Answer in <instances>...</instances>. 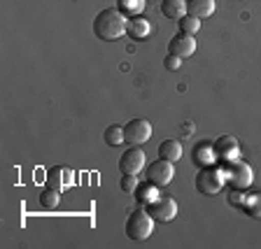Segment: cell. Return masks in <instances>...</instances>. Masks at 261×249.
I'll return each mask as SVG.
<instances>
[{"mask_svg": "<svg viewBox=\"0 0 261 249\" xmlns=\"http://www.w3.org/2000/svg\"><path fill=\"white\" fill-rule=\"evenodd\" d=\"M72 184H75V173H72L70 168H65V165H54V168H49L47 186L65 191V189H70Z\"/></svg>", "mask_w": 261, "mask_h": 249, "instance_id": "cell-9", "label": "cell"}, {"mask_svg": "<svg viewBox=\"0 0 261 249\" xmlns=\"http://www.w3.org/2000/svg\"><path fill=\"white\" fill-rule=\"evenodd\" d=\"M243 201H245V191H238V189H231L228 193V203L236 207H243Z\"/></svg>", "mask_w": 261, "mask_h": 249, "instance_id": "cell-25", "label": "cell"}, {"mask_svg": "<svg viewBox=\"0 0 261 249\" xmlns=\"http://www.w3.org/2000/svg\"><path fill=\"white\" fill-rule=\"evenodd\" d=\"M177 26H179V33H185V35H196V33L201 31V19L187 12L182 19H177Z\"/></svg>", "mask_w": 261, "mask_h": 249, "instance_id": "cell-18", "label": "cell"}, {"mask_svg": "<svg viewBox=\"0 0 261 249\" xmlns=\"http://www.w3.org/2000/svg\"><path fill=\"white\" fill-rule=\"evenodd\" d=\"M103 140H105V145L108 147H117V145H121L124 142V128L121 126H108L105 128V133H103Z\"/></svg>", "mask_w": 261, "mask_h": 249, "instance_id": "cell-19", "label": "cell"}, {"mask_svg": "<svg viewBox=\"0 0 261 249\" xmlns=\"http://www.w3.org/2000/svg\"><path fill=\"white\" fill-rule=\"evenodd\" d=\"M126 14L117 7H105L96 14L93 19V33L96 38L105 40V42H112V40H119L126 33Z\"/></svg>", "mask_w": 261, "mask_h": 249, "instance_id": "cell-1", "label": "cell"}, {"mask_svg": "<svg viewBox=\"0 0 261 249\" xmlns=\"http://www.w3.org/2000/svg\"><path fill=\"white\" fill-rule=\"evenodd\" d=\"M119 186H121V191H126V193H133V191L138 189V179H136V175H121Z\"/></svg>", "mask_w": 261, "mask_h": 249, "instance_id": "cell-23", "label": "cell"}, {"mask_svg": "<svg viewBox=\"0 0 261 249\" xmlns=\"http://www.w3.org/2000/svg\"><path fill=\"white\" fill-rule=\"evenodd\" d=\"M163 65H166V70H179V65H182V59L175 54H168L163 59Z\"/></svg>", "mask_w": 261, "mask_h": 249, "instance_id": "cell-24", "label": "cell"}, {"mask_svg": "<svg viewBox=\"0 0 261 249\" xmlns=\"http://www.w3.org/2000/svg\"><path fill=\"white\" fill-rule=\"evenodd\" d=\"M243 210L254 219H261V191L247 193L245 191V201H243Z\"/></svg>", "mask_w": 261, "mask_h": 249, "instance_id": "cell-17", "label": "cell"}, {"mask_svg": "<svg viewBox=\"0 0 261 249\" xmlns=\"http://www.w3.org/2000/svg\"><path fill=\"white\" fill-rule=\"evenodd\" d=\"M196 189L198 193L203 196H215L224 189V173L217 168H212V165H205L196 173V179H194Z\"/></svg>", "mask_w": 261, "mask_h": 249, "instance_id": "cell-4", "label": "cell"}, {"mask_svg": "<svg viewBox=\"0 0 261 249\" xmlns=\"http://www.w3.org/2000/svg\"><path fill=\"white\" fill-rule=\"evenodd\" d=\"M222 173H224L226 184L231 186V189H238V191H247L252 186V182H254V173H252L250 163L238 161V158L224 163Z\"/></svg>", "mask_w": 261, "mask_h": 249, "instance_id": "cell-2", "label": "cell"}, {"mask_svg": "<svg viewBox=\"0 0 261 249\" xmlns=\"http://www.w3.org/2000/svg\"><path fill=\"white\" fill-rule=\"evenodd\" d=\"M187 12L198 19H207L215 12V0H187Z\"/></svg>", "mask_w": 261, "mask_h": 249, "instance_id": "cell-15", "label": "cell"}, {"mask_svg": "<svg viewBox=\"0 0 261 249\" xmlns=\"http://www.w3.org/2000/svg\"><path fill=\"white\" fill-rule=\"evenodd\" d=\"M215 156H217V154H215V145H210V142H201V145H196V149H194V163L196 165L205 168V165H210V161Z\"/></svg>", "mask_w": 261, "mask_h": 249, "instance_id": "cell-16", "label": "cell"}, {"mask_svg": "<svg viewBox=\"0 0 261 249\" xmlns=\"http://www.w3.org/2000/svg\"><path fill=\"white\" fill-rule=\"evenodd\" d=\"M156 189H159V186H154V184H149V186H140V184H138V189L133 191V193H136V198H138V203H140V205H149L152 201H156V198H159Z\"/></svg>", "mask_w": 261, "mask_h": 249, "instance_id": "cell-20", "label": "cell"}, {"mask_svg": "<svg viewBox=\"0 0 261 249\" xmlns=\"http://www.w3.org/2000/svg\"><path fill=\"white\" fill-rule=\"evenodd\" d=\"M194 51H196L194 35H185V33H179V35H175V38L168 42V54L179 56L182 61L189 59V56H194Z\"/></svg>", "mask_w": 261, "mask_h": 249, "instance_id": "cell-10", "label": "cell"}, {"mask_svg": "<svg viewBox=\"0 0 261 249\" xmlns=\"http://www.w3.org/2000/svg\"><path fill=\"white\" fill-rule=\"evenodd\" d=\"M159 156L170 163L179 161L182 158V145H179V140H163L159 145Z\"/></svg>", "mask_w": 261, "mask_h": 249, "instance_id": "cell-13", "label": "cell"}, {"mask_svg": "<svg viewBox=\"0 0 261 249\" xmlns=\"http://www.w3.org/2000/svg\"><path fill=\"white\" fill-rule=\"evenodd\" d=\"M59 198H61V191L47 186V189L40 193V205H44V207H49V210H51V207L59 205Z\"/></svg>", "mask_w": 261, "mask_h": 249, "instance_id": "cell-22", "label": "cell"}, {"mask_svg": "<svg viewBox=\"0 0 261 249\" xmlns=\"http://www.w3.org/2000/svg\"><path fill=\"white\" fill-rule=\"evenodd\" d=\"M215 154H217V158H222L224 163L238 158V154H240L238 140H236L233 135H222L217 142H215Z\"/></svg>", "mask_w": 261, "mask_h": 249, "instance_id": "cell-11", "label": "cell"}, {"mask_svg": "<svg viewBox=\"0 0 261 249\" xmlns=\"http://www.w3.org/2000/svg\"><path fill=\"white\" fill-rule=\"evenodd\" d=\"M152 33V23L147 21L145 16H130L126 21V35L133 40H147Z\"/></svg>", "mask_w": 261, "mask_h": 249, "instance_id": "cell-12", "label": "cell"}, {"mask_svg": "<svg viewBox=\"0 0 261 249\" xmlns=\"http://www.w3.org/2000/svg\"><path fill=\"white\" fill-rule=\"evenodd\" d=\"M161 14L166 19H182L187 14V0H163Z\"/></svg>", "mask_w": 261, "mask_h": 249, "instance_id": "cell-14", "label": "cell"}, {"mask_svg": "<svg viewBox=\"0 0 261 249\" xmlns=\"http://www.w3.org/2000/svg\"><path fill=\"white\" fill-rule=\"evenodd\" d=\"M147 212L154 217V222L166 224V222H170V219H175V214H177V203H175V198H156V201H152L147 205Z\"/></svg>", "mask_w": 261, "mask_h": 249, "instance_id": "cell-8", "label": "cell"}, {"mask_svg": "<svg viewBox=\"0 0 261 249\" xmlns=\"http://www.w3.org/2000/svg\"><path fill=\"white\" fill-rule=\"evenodd\" d=\"M152 137V124L147 119H130L124 126V142L126 145H145L147 140Z\"/></svg>", "mask_w": 261, "mask_h": 249, "instance_id": "cell-5", "label": "cell"}, {"mask_svg": "<svg viewBox=\"0 0 261 249\" xmlns=\"http://www.w3.org/2000/svg\"><path fill=\"white\" fill-rule=\"evenodd\" d=\"M152 231H154V217L147 210L140 207V210L128 214V219H126V235H128V240L142 242V240H147L152 235Z\"/></svg>", "mask_w": 261, "mask_h": 249, "instance_id": "cell-3", "label": "cell"}, {"mask_svg": "<svg viewBox=\"0 0 261 249\" xmlns=\"http://www.w3.org/2000/svg\"><path fill=\"white\" fill-rule=\"evenodd\" d=\"M142 168H145V152L138 149L136 145H128V149L119 156L121 175H138Z\"/></svg>", "mask_w": 261, "mask_h": 249, "instance_id": "cell-7", "label": "cell"}, {"mask_svg": "<svg viewBox=\"0 0 261 249\" xmlns=\"http://www.w3.org/2000/svg\"><path fill=\"white\" fill-rule=\"evenodd\" d=\"M147 182L154 186H166L170 184V179H173L175 175V168L170 161H163V158H159V161H152L149 165H147Z\"/></svg>", "mask_w": 261, "mask_h": 249, "instance_id": "cell-6", "label": "cell"}, {"mask_svg": "<svg viewBox=\"0 0 261 249\" xmlns=\"http://www.w3.org/2000/svg\"><path fill=\"white\" fill-rule=\"evenodd\" d=\"M119 10L126 16H138L145 10V0H119Z\"/></svg>", "mask_w": 261, "mask_h": 249, "instance_id": "cell-21", "label": "cell"}]
</instances>
